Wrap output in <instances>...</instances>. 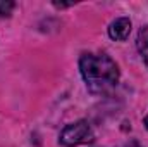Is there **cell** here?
Wrapping results in <instances>:
<instances>
[{"instance_id": "3957f363", "label": "cell", "mask_w": 148, "mask_h": 147, "mask_svg": "<svg viewBox=\"0 0 148 147\" xmlns=\"http://www.w3.org/2000/svg\"><path fill=\"white\" fill-rule=\"evenodd\" d=\"M131 33V19L129 17H117L109 26V37L115 42H124Z\"/></svg>"}, {"instance_id": "7a4b0ae2", "label": "cell", "mask_w": 148, "mask_h": 147, "mask_svg": "<svg viewBox=\"0 0 148 147\" xmlns=\"http://www.w3.org/2000/svg\"><path fill=\"white\" fill-rule=\"evenodd\" d=\"M59 140L64 147H77L83 144H91L95 140V133L86 119H79L76 123L67 125L60 132Z\"/></svg>"}, {"instance_id": "5b68a950", "label": "cell", "mask_w": 148, "mask_h": 147, "mask_svg": "<svg viewBox=\"0 0 148 147\" xmlns=\"http://www.w3.org/2000/svg\"><path fill=\"white\" fill-rule=\"evenodd\" d=\"M16 3L10 0H0V17H9L14 10Z\"/></svg>"}, {"instance_id": "8992f818", "label": "cell", "mask_w": 148, "mask_h": 147, "mask_svg": "<svg viewBox=\"0 0 148 147\" xmlns=\"http://www.w3.org/2000/svg\"><path fill=\"white\" fill-rule=\"evenodd\" d=\"M145 126H147V130H148V114L145 116Z\"/></svg>"}, {"instance_id": "277c9868", "label": "cell", "mask_w": 148, "mask_h": 147, "mask_svg": "<svg viewBox=\"0 0 148 147\" xmlns=\"http://www.w3.org/2000/svg\"><path fill=\"white\" fill-rule=\"evenodd\" d=\"M136 47H138V52L141 54L143 61L147 62L148 66V26H143L138 33V38H136Z\"/></svg>"}, {"instance_id": "6da1fadb", "label": "cell", "mask_w": 148, "mask_h": 147, "mask_svg": "<svg viewBox=\"0 0 148 147\" xmlns=\"http://www.w3.org/2000/svg\"><path fill=\"white\" fill-rule=\"evenodd\" d=\"M81 76L91 94H109L119 83V68L110 55L103 52L83 54L79 59Z\"/></svg>"}]
</instances>
